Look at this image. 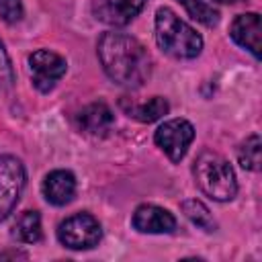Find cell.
I'll use <instances>...</instances> for the list:
<instances>
[{"label":"cell","mask_w":262,"mask_h":262,"mask_svg":"<svg viewBox=\"0 0 262 262\" xmlns=\"http://www.w3.org/2000/svg\"><path fill=\"white\" fill-rule=\"evenodd\" d=\"M96 53L106 76L119 86L139 88L151 74V59L147 49L127 33H102L96 45Z\"/></svg>","instance_id":"obj_1"},{"label":"cell","mask_w":262,"mask_h":262,"mask_svg":"<svg viewBox=\"0 0 262 262\" xmlns=\"http://www.w3.org/2000/svg\"><path fill=\"white\" fill-rule=\"evenodd\" d=\"M156 41L174 59H194L203 51V37L168 6L156 10Z\"/></svg>","instance_id":"obj_2"},{"label":"cell","mask_w":262,"mask_h":262,"mask_svg":"<svg viewBox=\"0 0 262 262\" xmlns=\"http://www.w3.org/2000/svg\"><path fill=\"white\" fill-rule=\"evenodd\" d=\"M192 176L196 186L217 203H227L237 194V178L231 164L213 149H203L196 156Z\"/></svg>","instance_id":"obj_3"},{"label":"cell","mask_w":262,"mask_h":262,"mask_svg":"<svg viewBox=\"0 0 262 262\" xmlns=\"http://www.w3.org/2000/svg\"><path fill=\"white\" fill-rule=\"evenodd\" d=\"M102 227L90 213H74L57 227V239L70 250H90L98 246Z\"/></svg>","instance_id":"obj_4"},{"label":"cell","mask_w":262,"mask_h":262,"mask_svg":"<svg viewBox=\"0 0 262 262\" xmlns=\"http://www.w3.org/2000/svg\"><path fill=\"white\" fill-rule=\"evenodd\" d=\"M27 184L25 164L16 156H0V221L16 207Z\"/></svg>","instance_id":"obj_5"},{"label":"cell","mask_w":262,"mask_h":262,"mask_svg":"<svg viewBox=\"0 0 262 262\" xmlns=\"http://www.w3.org/2000/svg\"><path fill=\"white\" fill-rule=\"evenodd\" d=\"M154 139H156V145L172 162L178 164L186 156V151L194 139V127L186 119H170V121H164L156 129Z\"/></svg>","instance_id":"obj_6"},{"label":"cell","mask_w":262,"mask_h":262,"mask_svg":"<svg viewBox=\"0 0 262 262\" xmlns=\"http://www.w3.org/2000/svg\"><path fill=\"white\" fill-rule=\"evenodd\" d=\"M68 70V61L66 57H61L55 51L49 49H37L29 55V72H31V80L33 86L39 92H49L53 90V86L63 78Z\"/></svg>","instance_id":"obj_7"},{"label":"cell","mask_w":262,"mask_h":262,"mask_svg":"<svg viewBox=\"0 0 262 262\" xmlns=\"http://www.w3.org/2000/svg\"><path fill=\"white\" fill-rule=\"evenodd\" d=\"M147 4V0H92L90 10L98 23L108 27L129 25Z\"/></svg>","instance_id":"obj_8"},{"label":"cell","mask_w":262,"mask_h":262,"mask_svg":"<svg viewBox=\"0 0 262 262\" xmlns=\"http://www.w3.org/2000/svg\"><path fill=\"white\" fill-rule=\"evenodd\" d=\"M131 225L139 233H172L176 229V217L164 207L143 203L133 211Z\"/></svg>","instance_id":"obj_9"},{"label":"cell","mask_w":262,"mask_h":262,"mask_svg":"<svg viewBox=\"0 0 262 262\" xmlns=\"http://www.w3.org/2000/svg\"><path fill=\"white\" fill-rule=\"evenodd\" d=\"M229 37L244 49H248L256 59L260 57V41H262V18L258 12L237 14L229 27Z\"/></svg>","instance_id":"obj_10"},{"label":"cell","mask_w":262,"mask_h":262,"mask_svg":"<svg viewBox=\"0 0 262 262\" xmlns=\"http://www.w3.org/2000/svg\"><path fill=\"white\" fill-rule=\"evenodd\" d=\"M41 190L49 205L63 207L76 194V176L70 170H53L45 176Z\"/></svg>","instance_id":"obj_11"},{"label":"cell","mask_w":262,"mask_h":262,"mask_svg":"<svg viewBox=\"0 0 262 262\" xmlns=\"http://www.w3.org/2000/svg\"><path fill=\"white\" fill-rule=\"evenodd\" d=\"M78 125L84 133L94 135V137H104L113 125H115V115L111 111V106L102 100L98 102H90L88 106H84L78 115Z\"/></svg>","instance_id":"obj_12"},{"label":"cell","mask_w":262,"mask_h":262,"mask_svg":"<svg viewBox=\"0 0 262 262\" xmlns=\"http://www.w3.org/2000/svg\"><path fill=\"white\" fill-rule=\"evenodd\" d=\"M121 108L125 111L127 117L139 121V123H154V121H160L164 115H168L170 111V104L166 98L162 96H151L149 100H135V98H127L123 96L121 98Z\"/></svg>","instance_id":"obj_13"},{"label":"cell","mask_w":262,"mask_h":262,"mask_svg":"<svg viewBox=\"0 0 262 262\" xmlns=\"http://www.w3.org/2000/svg\"><path fill=\"white\" fill-rule=\"evenodd\" d=\"M12 237L20 244H37L43 237L41 231V215L37 211H23L12 223Z\"/></svg>","instance_id":"obj_14"},{"label":"cell","mask_w":262,"mask_h":262,"mask_svg":"<svg viewBox=\"0 0 262 262\" xmlns=\"http://www.w3.org/2000/svg\"><path fill=\"white\" fill-rule=\"evenodd\" d=\"M180 209H182V213H184L199 229H203V231H207V233H211V231L217 229V223H215V219H213L209 207H207L203 201H199V199H186V201H182Z\"/></svg>","instance_id":"obj_15"},{"label":"cell","mask_w":262,"mask_h":262,"mask_svg":"<svg viewBox=\"0 0 262 262\" xmlns=\"http://www.w3.org/2000/svg\"><path fill=\"white\" fill-rule=\"evenodd\" d=\"M262 143H260V135L258 133H252L248 135L239 147H237V162L244 170H250V172H258L260 170V162H262Z\"/></svg>","instance_id":"obj_16"},{"label":"cell","mask_w":262,"mask_h":262,"mask_svg":"<svg viewBox=\"0 0 262 262\" xmlns=\"http://www.w3.org/2000/svg\"><path fill=\"white\" fill-rule=\"evenodd\" d=\"M184 10L188 12V16L205 27H217L219 25V12L217 8H213V4H209L207 0H178Z\"/></svg>","instance_id":"obj_17"},{"label":"cell","mask_w":262,"mask_h":262,"mask_svg":"<svg viewBox=\"0 0 262 262\" xmlns=\"http://www.w3.org/2000/svg\"><path fill=\"white\" fill-rule=\"evenodd\" d=\"M14 84V70L12 61L8 57V51L4 49V43L0 39V90H8Z\"/></svg>","instance_id":"obj_18"},{"label":"cell","mask_w":262,"mask_h":262,"mask_svg":"<svg viewBox=\"0 0 262 262\" xmlns=\"http://www.w3.org/2000/svg\"><path fill=\"white\" fill-rule=\"evenodd\" d=\"M23 2L20 0H0V16L6 23H18L23 18Z\"/></svg>","instance_id":"obj_19"},{"label":"cell","mask_w":262,"mask_h":262,"mask_svg":"<svg viewBox=\"0 0 262 262\" xmlns=\"http://www.w3.org/2000/svg\"><path fill=\"white\" fill-rule=\"evenodd\" d=\"M0 258H27V254L25 252H4V254H0Z\"/></svg>","instance_id":"obj_20"},{"label":"cell","mask_w":262,"mask_h":262,"mask_svg":"<svg viewBox=\"0 0 262 262\" xmlns=\"http://www.w3.org/2000/svg\"><path fill=\"white\" fill-rule=\"evenodd\" d=\"M211 2H219V4H237L242 0H211Z\"/></svg>","instance_id":"obj_21"}]
</instances>
